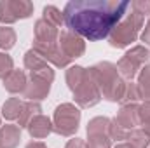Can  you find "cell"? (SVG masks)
Masks as SVG:
<instances>
[{"label":"cell","mask_w":150,"mask_h":148,"mask_svg":"<svg viewBox=\"0 0 150 148\" xmlns=\"http://www.w3.org/2000/svg\"><path fill=\"white\" fill-rule=\"evenodd\" d=\"M131 2L117 0H72L63 9V21L70 32L87 40H101L127 14Z\"/></svg>","instance_id":"obj_1"},{"label":"cell","mask_w":150,"mask_h":148,"mask_svg":"<svg viewBox=\"0 0 150 148\" xmlns=\"http://www.w3.org/2000/svg\"><path fill=\"white\" fill-rule=\"evenodd\" d=\"M87 72L91 75L93 82L98 85L101 96H105L110 101H120L124 98L126 84L119 77V72H117L115 65L107 63V61L105 63H98V65L91 66Z\"/></svg>","instance_id":"obj_2"},{"label":"cell","mask_w":150,"mask_h":148,"mask_svg":"<svg viewBox=\"0 0 150 148\" xmlns=\"http://www.w3.org/2000/svg\"><path fill=\"white\" fill-rule=\"evenodd\" d=\"M143 26V16L131 11L127 12L122 21L112 30V33L108 35V40H110V45L112 47H126L129 45L131 42H134L136 37H138V32L140 28Z\"/></svg>","instance_id":"obj_3"},{"label":"cell","mask_w":150,"mask_h":148,"mask_svg":"<svg viewBox=\"0 0 150 148\" xmlns=\"http://www.w3.org/2000/svg\"><path fill=\"white\" fill-rule=\"evenodd\" d=\"M80 122V111L72 103H63L54 111L52 118V131H56L61 136H72L79 129Z\"/></svg>","instance_id":"obj_4"},{"label":"cell","mask_w":150,"mask_h":148,"mask_svg":"<svg viewBox=\"0 0 150 148\" xmlns=\"http://www.w3.org/2000/svg\"><path fill=\"white\" fill-rule=\"evenodd\" d=\"M149 58H150L149 51L145 47H142V45H136V47H133L131 51H127L120 58V61L117 63V72H120V75L124 78L131 80L134 75L138 73V70L142 68V65L149 61Z\"/></svg>","instance_id":"obj_5"},{"label":"cell","mask_w":150,"mask_h":148,"mask_svg":"<svg viewBox=\"0 0 150 148\" xmlns=\"http://www.w3.org/2000/svg\"><path fill=\"white\" fill-rule=\"evenodd\" d=\"M33 12V4L28 0H2L0 2V21L9 25L18 19L30 18Z\"/></svg>","instance_id":"obj_6"},{"label":"cell","mask_w":150,"mask_h":148,"mask_svg":"<svg viewBox=\"0 0 150 148\" xmlns=\"http://www.w3.org/2000/svg\"><path fill=\"white\" fill-rule=\"evenodd\" d=\"M74 92V98H75V103L82 108H89V106H94L100 99H101V92L98 89V85L93 82L91 75L75 89L72 91Z\"/></svg>","instance_id":"obj_7"},{"label":"cell","mask_w":150,"mask_h":148,"mask_svg":"<svg viewBox=\"0 0 150 148\" xmlns=\"http://www.w3.org/2000/svg\"><path fill=\"white\" fill-rule=\"evenodd\" d=\"M58 45L61 49V52L68 58V59H74L84 54L86 51V44L82 37L75 35L72 32H61L59 37H58Z\"/></svg>","instance_id":"obj_8"},{"label":"cell","mask_w":150,"mask_h":148,"mask_svg":"<svg viewBox=\"0 0 150 148\" xmlns=\"http://www.w3.org/2000/svg\"><path fill=\"white\" fill-rule=\"evenodd\" d=\"M25 66L30 70V73L35 75V77H42L49 82L54 80V72L51 70V66L47 65V61H44L33 49H30L26 54H25Z\"/></svg>","instance_id":"obj_9"},{"label":"cell","mask_w":150,"mask_h":148,"mask_svg":"<svg viewBox=\"0 0 150 148\" xmlns=\"http://www.w3.org/2000/svg\"><path fill=\"white\" fill-rule=\"evenodd\" d=\"M33 51L37 52L44 61H51L54 66H67L72 61V59H68L61 52V49H59L58 44H54V45H42V44L33 42Z\"/></svg>","instance_id":"obj_10"},{"label":"cell","mask_w":150,"mask_h":148,"mask_svg":"<svg viewBox=\"0 0 150 148\" xmlns=\"http://www.w3.org/2000/svg\"><path fill=\"white\" fill-rule=\"evenodd\" d=\"M113 122L119 125V127H122L124 131H127V132H131L138 124H140V117H138V106L134 105V103H131V105H124L119 113H117V117L113 118Z\"/></svg>","instance_id":"obj_11"},{"label":"cell","mask_w":150,"mask_h":148,"mask_svg":"<svg viewBox=\"0 0 150 148\" xmlns=\"http://www.w3.org/2000/svg\"><path fill=\"white\" fill-rule=\"evenodd\" d=\"M58 37H59L58 28L47 23L44 18L35 23V40L33 42L42 44V45H54L58 44Z\"/></svg>","instance_id":"obj_12"},{"label":"cell","mask_w":150,"mask_h":148,"mask_svg":"<svg viewBox=\"0 0 150 148\" xmlns=\"http://www.w3.org/2000/svg\"><path fill=\"white\" fill-rule=\"evenodd\" d=\"M49 89H51V82L49 80H45L42 77L32 75L30 82L26 84V89H25L23 96L28 98L30 101H33V99H44L49 94Z\"/></svg>","instance_id":"obj_13"},{"label":"cell","mask_w":150,"mask_h":148,"mask_svg":"<svg viewBox=\"0 0 150 148\" xmlns=\"http://www.w3.org/2000/svg\"><path fill=\"white\" fill-rule=\"evenodd\" d=\"M21 140V129L18 125L7 124L0 127V148H16Z\"/></svg>","instance_id":"obj_14"},{"label":"cell","mask_w":150,"mask_h":148,"mask_svg":"<svg viewBox=\"0 0 150 148\" xmlns=\"http://www.w3.org/2000/svg\"><path fill=\"white\" fill-rule=\"evenodd\" d=\"M26 84H28L26 75L21 70H12L11 73L4 78V87L9 92H25Z\"/></svg>","instance_id":"obj_15"},{"label":"cell","mask_w":150,"mask_h":148,"mask_svg":"<svg viewBox=\"0 0 150 148\" xmlns=\"http://www.w3.org/2000/svg\"><path fill=\"white\" fill-rule=\"evenodd\" d=\"M51 131H52V122H51L47 117H44V115H37V117L28 124V132H30L33 138H37V140L45 138Z\"/></svg>","instance_id":"obj_16"},{"label":"cell","mask_w":150,"mask_h":148,"mask_svg":"<svg viewBox=\"0 0 150 148\" xmlns=\"http://www.w3.org/2000/svg\"><path fill=\"white\" fill-rule=\"evenodd\" d=\"M40 115V105L38 103H33V101H28V103H23V110H21V115L18 118V127H28V124Z\"/></svg>","instance_id":"obj_17"},{"label":"cell","mask_w":150,"mask_h":148,"mask_svg":"<svg viewBox=\"0 0 150 148\" xmlns=\"http://www.w3.org/2000/svg\"><path fill=\"white\" fill-rule=\"evenodd\" d=\"M87 77H89V72L82 66H70L67 70V82H68V87L72 91H75Z\"/></svg>","instance_id":"obj_18"},{"label":"cell","mask_w":150,"mask_h":148,"mask_svg":"<svg viewBox=\"0 0 150 148\" xmlns=\"http://www.w3.org/2000/svg\"><path fill=\"white\" fill-rule=\"evenodd\" d=\"M21 110H23V101L19 98H9L2 106V115L7 120H16V118H19Z\"/></svg>","instance_id":"obj_19"},{"label":"cell","mask_w":150,"mask_h":148,"mask_svg":"<svg viewBox=\"0 0 150 148\" xmlns=\"http://www.w3.org/2000/svg\"><path fill=\"white\" fill-rule=\"evenodd\" d=\"M127 141L131 148H147L150 145V136L143 129H133L127 134Z\"/></svg>","instance_id":"obj_20"},{"label":"cell","mask_w":150,"mask_h":148,"mask_svg":"<svg viewBox=\"0 0 150 148\" xmlns=\"http://www.w3.org/2000/svg\"><path fill=\"white\" fill-rule=\"evenodd\" d=\"M138 91L142 94V99L150 101V65H147L145 68H142V73L138 78Z\"/></svg>","instance_id":"obj_21"},{"label":"cell","mask_w":150,"mask_h":148,"mask_svg":"<svg viewBox=\"0 0 150 148\" xmlns=\"http://www.w3.org/2000/svg\"><path fill=\"white\" fill-rule=\"evenodd\" d=\"M108 127H110V118L107 117H96L87 124V134H96V132H103L108 134Z\"/></svg>","instance_id":"obj_22"},{"label":"cell","mask_w":150,"mask_h":148,"mask_svg":"<svg viewBox=\"0 0 150 148\" xmlns=\"http://www.w3.org/2000/svg\"><path fill=\"white\" fill-rule=\"evenodd\" d=\"M44 19H45L47 23H51L52 26H56V28H59L61 23H65L61 11H59L58 7H54V5H45V7H44Z\"/></svg>","instance_id":"obj_23"},{"label":"cell","mask_w":150,"mask_h":148,"mask_svg":"<svg viewBox=\"0 0 150 148\" xmlns=\"http://www.w3.org/2000/svg\"><path fill=\"white\" fill-rule=\"evenodd\" d=\"M16 44V32L9 26H2L0 28V49H11Z\"/></svg>","instance_id":"obj_24"},{"label":"cell","mask_w":150,"mask_h":148,"mask_svg":"<svg viewBox=\"0 0 150 148\" xmlns=\"http://www.w3.org/2000/svg\"><path fill=\"white\" fill-rule=\"evenodd\" d=\"M87 148H110V138H108V134H103V132L89 134Z\"/></svg>","instance_id":"obj_25"},{"label":"cell","mask_w":150,"mask_h":148,"mask_svg":"<svg viewBox=\"0 0 150 148\" xmlns=\"http://www.w3.org/2000/svg\"><path fill=\"white\" fill-rule=\"evenodd\" d=\"M124 101H126V105H131V103H134V101H138V99H142V94H140V91H138V85L136 84H127L126 85V92H124V98H122Z\"/></svg>","instance_id":"obj_26"},{"label":"cell","mask_w":150,"mask_h":148,"mask_svg":"<svg viewBox=\"0 0 150 148\" xmlns=\"http://www.w3.org/2000/svg\"><path fill=\"white\" fill-rule=\"evenodd\" d=\"M12 72V58L0 52V78H5Z\"/></svg>","instance_id":"obj_27"},{"label":"cell","mask_w":150,"mask_h":148,"mask_svg":"<svg viewBox=\"0 0 150 148\" xmlns=\"http://www.w3.org/2000/svg\"><path fill=\"white\" fill-rule=\"evenodd\" d=\"M131 9H133L134 12L142 14V16L150 14V0H149V2H143V0H134V2H131Z\"/></svg>","instance_id":"obj_28"},{"label":"cell","mask_w":150,"mask_h":148,"mask_svg":"<svg viewBox=\"0 0 150 148\" xmlns=\"http://www.w3.org/2000/svg\"><path fill=\"white\" fill-rule=\"evenodd\" d=\"M138 117H140V122L150 120V101H145L142 106H138Z\"/></svg>","instance_id":"obj_29"},{"label":"cell","mask_w":150,"mask_h":148,"mask_svg":"<svg viewBox=\"0 0 150 148\" xmlns=\"http://www.w3.org/2000/svg\"><path fill=\"white\" fill-rule=\"evenodd\" d=\"M65 148H87V145H86L82 140L74 138V140H70V141L67 143V147H65Z\"/></svg>","instance_id":"obj_30"},{"label":"cell","mask_w":150,"mask_h":148,"mask_svg":"<svg viewBox=\"0 0 150 148\" xmlns=\"http://www.w3.org/2000/svg\"><path fill=\"white\" fill-rule=\"evenodd\" d=\"M142 40L147 42L150 45V19H149V23H147V26H145V30H143V33H142Z\"/></svg>","instance_id":"obj_31"},{"label":"cell","mask_w":150,"mask_h":148,"mask_svg":"<svg viewBox=\"0 0 150 148\" xmlns=\"http://www.w3.org/2000/svg\"><path fill=\"white\" fill-rule=\"evenodd\" d=\"M26 148H45L44 143H40V141H32V143H28Z\"/></svg>","instance_id":"obj_32"},{"label":"cell","mask_w":150,"mask_h":148,"mask_svg":"<svg viewBox=\"0 0 150 148\" xmlns=\"http://www.w3.org/2000/svg\"><path fill=\"white\" fill-rule=\"evenodd\" d=\"M142 124H143V131H145V132L150 136V120H147V122H142Z\"/></svg>","instance_id":"obj_33"},{"label":"cell","mask_w":150,"mask_h":148,"mask_svg":"<svg viewBox=\"0 0 150 148\" xmlns=\"http://www.w3.org/2000/svg\"><path fill=\"white\" fill-rule=\"evenodd\" d=\"M115 148H131V147H129L127 143H120V145H117Z\"/></svg>","instance_id":"obj_34"}]
</instances>
